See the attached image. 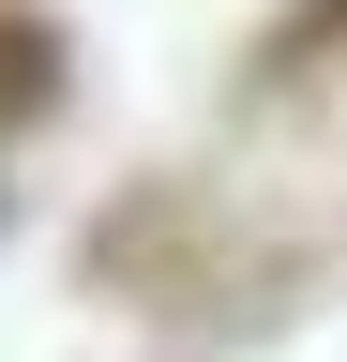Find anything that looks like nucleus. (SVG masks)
I'll return each instance as SVG.
<instances>
[{
	"instance_id": "f257e3e1",
	"label": "nucleus",
	"mask_w": 347,
	"mask_h": 362,
	"mask_svg": "<svg viewBox=\"0 0 347 362\" xmlns=\"http://www.w3.org/2000/svg\"><path fill=\"white\" fill-rule=\"evenodd\" d=\"M61 106V16H0V151H16V121Z\"/></svg>"
},
{
	"instance_id": "f03ea898",
	"label": "nucleus",
	"mask_w": 347,
	"mask_h": 362,
	"mask_svg": "<svg viewBox=\"0 0 347 362\" xmlns=\"http://www.w3.org/2000/svg\"><path fill=\"white\" fill-rule=\"evenodd\" d=\"M0 226H16V166H0Z\"/></svg>"
}]
</instances>
